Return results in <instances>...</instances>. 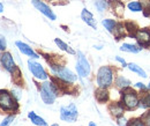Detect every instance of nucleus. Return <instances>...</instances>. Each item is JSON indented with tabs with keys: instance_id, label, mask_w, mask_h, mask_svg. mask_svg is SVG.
Returning a JSON list of instances; mask_svg holds the SVG:
<instances>
[{
	"instance_id": "c9c22d12",
	"label": "nucleus",
	"mask_w": 150,
	"mask_h": 126,
	"mask_svg": "<svg viewBox=\"0 0 150 126\" xmlns=\"http://www.w3.org/2000/svg\"><path fill=\"white\" fill-rule=\"evenodd\" d=\"M4 11V6H2V4H0V13Z\"/></svg>"
},
{
	"instance_id": "20e7f679",
	"label": "nucleus",
	"mask_w": 150,
	"mask_h": 126,
	"mask_svg": "<svg viewBox=\"0 0 150 126\" xmlns=\"http://www.w3.org/2000/svg\"><path fill=\"white\" fill-rule=\"evenodd\" d=\"M51 70L60 80H62L65 82H75L76 79H77L76 75L71 70H68V68H66L64 66L51 64Z\"/></svg>"
},
{
	"instance_id": "f704fd0d",
	"label": "nucleus",
	"mask_w": 150,
	"mask_h": 126,
	"mask_svg": "<svg viewBox=\"0 0 150 126\" xmlns=\"http://www.w3.org/2000/svg\"><path fill=\"white\" fill-rule=\"evenodd\" d=\"M135 86H136V87H139V88H141V89H146V86H144L143 83H141V82H137Z\"/></svg>"
},
{
	"instance_id": "f03ea898",
	"label": "nucleus",
	"mask_w": 150,
	"mask_h": 126,
	"mask_svg": "<svg viewBox=\"0 0 150 126\" xmlns=\"http://www.w3.org/2000/svg\"><path fill=\"white\" fill-rule=\"evenodd\" d=\"M113 72L109 66H102L97 73V85L99 88H108L112 85Z\"/></svg>"
},
{
	"instance_id": "6ab92c4d",
	"label": "nucleus",
	"mask_w": 150,
	"mask_h": 126,
	"mask_svg": "<svg viewBox=\"0 0 150 126\" xmlns=\"http://www.w3.org/2000/svg\"><path fill=\"white\" fill-rule=\"evenodd\" d=\"M28 117L31 119V122L35 124V125L37 126H46V122L43 119V118H40L39 116H37L35 112H29V115H28Z\"/></svg>"
},
{
	"instance_id": "9b49d317",
	"label": "nucleus",
	"mask_w": 150,
	"mask_h": 126,
	"mask_svg": "<svg viewBox=\"0 0 150 126\" xmlns=\"http://www.w3.org/2000/svg\"><path fill=\"white\" fill-rule=\"evenodd\" d=\"M1 63L5 67V70H7L8 72H13L15 70V64H14V60H13V57L9 52H5V53L1 56Z\"/></svg>"
},
{
	"instance_id": "58836bf2",
	"label": "nucleus",
	"mask_w": 150,
	"mask_h": 126,
	"mask_svg": "<svg viewBox=\"0 0 150 126\" xmlns=\"http://www.w3.org/2000/svg\"><path fill=\"white\" fill-rule=\"evenodd\" d=\"M148 88H149V89H150V82H149V86H148Z\"/></svg>"
},
{
	"instance_id": "423d86ee",
	"label": "nucleus",
	"mask_w": 150,
	"mask_h": 126,
	"mask_svg": "<svg viewBox=\"0 0 150 126\" xmlns=\"http://www.w3.org/2000/svg\"><path fill=\"white\" fill-rule=\"evenodd\" d=\"M77 63H76V71L77 74L81 76V78H86L90 74V65H89V61L87 60V58L84 57V54L82 52H77Z\"/></svg>"
},
{
	"instance_id": "f8f14e48",
	"label": "nucleus",
	"mask_w": 150,
	"mask_h": 126,
	"mask_svg": "<svg viewBox=\"0 0 150 126\" xmlns=\"http://www.w3.org/2000/svg\"><path fill=\"white\" fill-rule=\"evenodd\" d=\"M16 46L19 48V50L22 53L27 54V56H29V57H31V58H39L38 54L36 53L29 45H27L25 43H22V42L18 41V42H16Z\"/></svg>"
},
{
	"instance_id": "ea45409f",
	"label": "nucleus",
	"mask_w": 150,
	"mask_h": 126,
	"mask_svg": "<svg viewBox=\"0 0 150 126\" xmlns=\"http://www.w3.org/2000/svg\"><path fill=\"white\" fill-rule=\"evenodd\" d=\"M0 57H1V56H0Z\"/></svg>"
},
{
	"instance_id": "473e14b6",
	"label": "nucleus",
	"mask_w": 150,
	"mask_h": 126,
	"mask_svg": "<svg viewBox=\"0 0 150 126\" xmlns=\"http://www.w3.org/2000/svg\"><path fill=\"white\" fill-rule=\"evenodd\" d=\"M115 60H118L119 63H121L124 67H126V66H127V64H126V61H125V60H124L122 58H120V57H115Z\"/></svg>"
},
{
	"instance_id": "2f4dec72",
	"label": "nucleus",
	"mask_w": 150,
	"mask_h": 126,
	"mask_svg": "<svg viewBox=\"0 0 150 126\" xmlns=\"http://www.w3.org/2000/svg\"><path fill=\"white\" fill-rule=\"evenodd\" d=\"M6 38L2 36V35H0V50H5L6 49Z\"/></svg>"
},
{
	"instance_id": "a878e982",
	"label": "nucleus",
	"mask_w": 150,
	"mask_h": 126,
	"mask_svg": "<svg viewBox=\"0 0 150 126\" xmlns=\"http://www.w3.org/2000/svg\"><path fill=\"white\" fill-rule=\"evenodd\" d=\"M96 7H97V9L102 13V12H104L108 7H109V2L106 1V0H97L96 1Z\"/></svg>"
},
{
	"instance_id": "f3484780",
	"label": "nucleus",
	"mask_w": 150,
	"mask_h": 126,
	"mask_svg": "<svg viewBox=\"0 0 150 126\" xmlns=\"http://www.w3.org/2000/svg\"><path fill=\"white\" fill-rule=\"evenodd\" d=\"M120 50L124 51V52H129V53H139V52L141 51V48H139V46H136V45H134V44L125 43V44L121 45Z\"/></svg>"
},
{
	"instance_id": "b1692460",
	"label": "nucleus",
	"mask_w": 150,
	"mask_h": 126,
	"mask_svg": "<svg viewBox=\"0 0 150 126\" xmlns=\"http://www.w3.org/2000/svg\"><path fill=\"white\" fill-rule=\"evenodd\" d=\"M103 26L105 27V29L108 30V31H110V33H112L113 29H114V27H115V21L114 20H110V19H105V20H103Z\"/></svg>"
},
{
	"instance_id": "6e6552de",
	"label": "nucleus",
	"mask_w": 150,
	"mask_h": 126,
	"mask_svg": "<svg viewBox=\"0 0 150 126\" xmlns=\"http://www.w3.org/2000/svg\"><path fill=\"white\" fill-rule=\"evenodd\" d=\"M28 66H29V70L30 72L34 74L35 78H37L39 80H46L47 79V74L45 72V70L43 68V66L40 64H38L34 60H29L28 61Z\"/></svg>"
},
{
	"instance_id": "1a4fd4ad",
	"label": "nucleus",
	"mask_w": 150,
	"mask_h": 126,
	"mask_svg": "<svg viewBox=\"0 0 150 126\" xmlns=\"http://www.w3.org/2000/svg\"><path fill=\"white\" fill-rule=\"evenodd\" d=\"M33 5L37 8L40 13H43L45 16H47L50 20L54 21V20L57 19L56 14L51 11V8H50L47 5H46V4H44L43 1H40V0H33Z\"/></svg>"
},
{
	"instance_id": "72a5a7b5",
	"label": "nucleus",
	"mask_w": 150,
	"mask_h": 126,
	"mask_svg": "<svg viewBox=\"0 0 150 126\" xmlns=\"http://www.w3.org/2000/svg\"><path fill=\"white\" fill-rule=\"evenodd\" d=\"M126 122H127V120H126L125 118H120V119H119V125H120V126H126Z\"/></svg>"
},
{
	"instance_id": "cd10ccee",
	"label": "nucleus",
	"mask_w": 150,
	"mask_h": 126,
	"mask_svg": "<svg viewBox=\"0 0 150 126\" xmlns=\"http://www.w3.org/2000/svg\"><path fill=\"white\" fill-rule=\"evenodd\" d=\"M126 126H144V123L141 119H133Z\"/></svg>"
},
{
	"instance_id": "7c9ffc66",
	"label": "nucleus",
	"mask_w": 150,
	"mask_h": 126,
	"mask_svg": "<svg viewBox=\"0 0 150 126\" xmlns=\"http://www.w3.org/2000/svg\"><path fill=\"white\" fill-rule=\"evenodd\" d=\"M13 119H14V116H9V117L5 118V119H4V122L0 124V126H9L11 125V123L13 122Z\"/></svg>"
},
{
	"instance_id": "c85d7f7f",
	"label": "nucleus",
	"mask_w": 150,
	"mask_h": 126,
	"mask_svg": "<svg viewBox=\"0 0 150 126\" xmlns=\"http://www.w3.org/2000/svg\"><path fill=\"white\" fill-rule=\"evenodd\" d=\"M126 29H127L128 31H131L132 35H133V33L135 34V33L137 31V29H136L135 24H134V23H132V22H127V23H126Z\"/></svg>"
},
{
	"instance_id": "bb28decb",
	"label": "nucleus",
	"mask_w": 150,
	"mask_h": 126,
	"mask_svg": "<svg viewBox=\"0 0 150 126\" xmlns=\"http://www.w3.org/2000/svg\"><path fill=\"white\" fill-rule=\"evenodd\" d=\"M141 5H142V8L144 9L143 11V14L146 16H150V0H140Z\"/></svg>"
},
{
	"instance_id": "a211bd4d",
	"label": "nucleus",
	"mask_w": 150,
	"mask_h": 126,
	"mask_svg": "<svg viewBox=\"0 0 150 126\" xmlns=\"http://www.w3.org/2000/svg\"><path fill=\"white\" fill-rule=\"evenodd\" d=\"M115 85H117V87H118V88H120V89H125V88L129 87L131 81H129L128 79H126L125 76L120 75V76H118V78H117V80H115Z\"/></svg>"
},
{
	"instance_id": "7ed1b4c3",
	"label": "nucleus",
	"mask_w": 150,
	"mask_h": 126,
	"mask_svg": "<svg viewBox=\"0 0 150 126\" xmlns=\"http://www.w3.org/2000/svg\"><path fill=\"white\" fill-rule=\"evenodd\" d=\"M122 104L124 107L128 110H134L136 107H139V98H137V94L134 91L133 89H131L129 87L125 88L122 90Z\"/></svg>"
},
{
	"instance_id": "412c9836",
	"label": "nucleus",
	"mask_w": 150,
	"mask_h": 126,
	"mask_svg": "<svg viewBox=\"0 0 150 126\" xmlns=\"http://www.w3.org/2000/svg\"><path fill=\"white\" fill-rule=\"evenodd\" d=\"M54 42H56V44L61 49V50H64V51H66V52H68V53H71V54H74L75 53V51L73 50V49H71L64 41H61V39H59V38H56L54 39Z\"/></svg>"
},
{
	"instance_id": "393cba45",
	"label": "nucleus",
	"mask_w": 150,
	"mask_h": 126,
	"mask_svg": "<svg viewBox=\"0 0 150 126\" xmlns=\"http://www.w3.org/2000/svg\"><path fill=\"white\" fill-rule=\"evenodd\" d=\"M128 9L132 12H141L143 8H142V5L140 1H132L128 4Z\"/></svg>"
},
{
	"instance_id": "4be33fe9",
	"label": "nucleus",
	"mask_w": 150,
	"mask_h": 126,
	"mask_svg": "<svg viewBox=\"0 0 150 126\" xmlns=\"http://www.w3.org/2000/svg\"><path fill=\"white\" fill-rule=\"evenodd\" d=\"M113 31H114V36L117 37L118 39L121 38V37H124L125 36V34H126V29L124 28L122 24H115Z\"/></svg>"
},
{
	"instance_id": "f257e3e1",
	"label": "nucleus",
	"mask_w": 150,
	"mask_h": 126,
	"mask_svg": "<svg viewBox=\"0 0 150 126\" xmlns=\"http://www.w3.org/2000/svg\"><path fill=\"white\" fill-rule=\"evenodd\" d=\"M58 89L57 86L51 82H44L40 87V97L45 104H52L56 101Z\"/></svg>"
},
{
	"instance_id": "4c0bfd02",
	"label": "nucleus",
	"mask_w": 150,
	"mask_h": 126,
	"mask_svg": "<svg viewBox=\"0 0 150 126\" xmlns=\"http://www.w3.org/2000/svg\"><path fill=\"white\" fill-rule=\"evenodd\" d=\"M52 126H58V124H53Z\"/></svg>"
},
{
	"instance_id": "aec40b11",
	"label": "nucleus",
	"mask_w": 150,
	"mask_h": 126,
	"mask_svg": "<svg viewBox=\"0 0 150 126\" xmlns=\"http://www.w3.org/2000/svg\"><path fill=\"white\" fill-rule=\"evenodd\" d=\"M127 67L131 70L132 72L136 73L137 75H140L141 78H147V73L144 72V70H142L139 65H136V64H134V63H131V64L127 65Z\"/></svg>"
},
{
	"instance_id": "ddd939ff",
	"label": "nucleus",
	"mask_w": 150,
	"mask_h": 126,
	"mask_svg": "<svg viewBox=\"0 0 150 126\" xmlns=\"http://www.w3.org/2000/svg\"><path fill=\"white\" fill-rule=\"evenodd\" d=\"M81 18H82V20L88 24V26H90L91 28H94V29H96V21H95L94 16H93V14L88 11V9H82V12H81Z\"/></svg>"
},
{
	"instance_id": "9d476101",
	"label": "nucleus",
	"mask_w": 150,
	"mask_h": 126,
	"mask_svg": "<svg viewBox=\"0 0 150 126\" xmlns=\"http://www.w3.org/2000/svg\"><path fill=\"white\" fill-rule=\"evenodd\" d=\"M135 38L141 46H150V30L149 29H137Z\"/></svg>"
},
{
	"instance_id": "0eeeda50",
	"label": "nucleus",
	"mask_w": 150,
	"mask_h": 126,
	"mask_svg": "<svg viewBox=\"0 0 150 126\" xmlns=\"http://www.w3.org/2000/svg\"><path fill=\"white\" fill-rule=\"evenodd\" d=\"M0 107L4 110H16L18 103L6 90H0Z\"/></svg>"
},
{
	"instance_id": "c756f323",
	"label": "nucleus",
	"mask_w": 150,
	"mask_h": 126,
	"mask_svg": "<svg viewBox=\"0 0 150 126\" xmlns=\"http://www.w3.org/2000/svg\"><path fill=\"white\" fill-rule=\"evenodd\" d=\"M142 122L146 126H150V111H148L146 115L142 116Z\"/></svg>"
},
{
	"instance_id": "dca6fc26",
	"label": "nucleus",
	"mask_w": 150,
	"mask_h": 126,
	"mask_svg": "<svg viewBox=\"0 0 150 126\" xmlns=\"http://www.w3.org/2000/svg\"><path fill=\"white\" fill-rule=\"evenodd\" d=\"M95 94H96L97 101L100 102V103H104V102H106L109 100V93H108L106 88H99V89L96 90Z\"/></svg>"
},
{
	"instance_id": "e433bc0d",
	"label": "nucleus",
	"mask_w": 150,
	"mask_h": 126,
	"mask_svg": "<svg viewBox=\"0 0 150 126\" xmlns=\"http://www.w3.org/2000/svg\"><path fill=\"white\" fill-rule=\"evenodd\" d=\"M89 126H97V125H96L95 123H90V124H89Z\"/></svg>"
},
{
	"instance_id": "5701e85b",
	"label": "nucleus",
	"mask_w": 150,
	"mask_h": 126,
	"mask_svg": "<svg viewBox=\"0 0 150 126\" xmlns=\"http://www.w3.org/2000/svg\"><path fill=\"white\" fill-rule=\"evenodd\" d=\"M139 105L143 109L150 108V93H147L146 95L142 96V98L140 100V104Z\"/></svg>"
},
{
	"instance_id": "2eb2a0df",
	"label": "nucleus",
	"mask_w": 150,
	"mask_h": 126,
	"mask_svg": "<svg viewBox=\"0 0 150 126\" xmlns=\"http://www.w3.org/2000/svg\"><path fill=\"white\" fill-rule=\"evenodd\" d=\"M109 109H110V112L115 117H121L124 115V111H125L124 105H121L120 103H112Z\"/></svg>"
},
{
	"instance_id": "39448f33",
	"label": "nucleus",
	"mask_w": 150,
	"mask_h": 126,
	"mask_svg": "<svg viewBox=\"0 0 150 126\" xmlns=\"http://www.w3.org/2000/svg\"><path fill=\"white\" fill-rule=\"evenodd\" d=\"M77 117H79V112H77V109L75 107V104H73V103L69 104V105L60 108L61 120L67 122V123H74V122H76Z\"/></svg>"
},
{
	"instance_id": "4468645a",
	"label": "nucleus",
	"mask_w": 150,
	"mask_h": 126,
	"mask_svg": "<svg viewBox=\"0 0 150 126\" xmlns=\"http://www.w3.org/2000/svg\"><path fill=\"white\" fill-rule=\"evenodd\" d=\"M110 5H111V7L113 8L114 13H115L118 16H121V15L124 14L125 6H124V4H122L120 0H112V1H110Z\"/></svg>"
}]
</instances>
